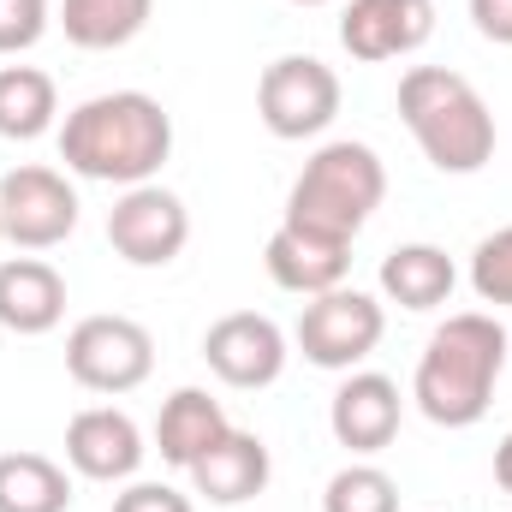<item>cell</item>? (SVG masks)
<instances>
[{"instance_id": "obj_1", "label": "cell", "mask_w": 512, "mask_h": 512, "mask_svg": "<svg viewBox=\"0 0 512 512\" xmlns=\"http://www.w3.org/2000/svg\"><path fill=\"white\" fill-rule=\"evenodd\" d=\"M173 155V114L143 90H108L66 114L60 161L96 185H149Z\"/></svg>"}, {"instance_id": "obj_2", "label": "cell", "mask_w": 512, "mask_h": 512, "mask_svg": "<svg viewBox=\"0 0 512 512\" xmlns=\"http://www.w3.org/2000/svg\"><path fill=\"white\" fill-rule=\"evenodd\" d=\"M501 370H507V328L489 310H459L429 334L411 376V399L429 423L471 429L489 417Z\"/></svg>"}, {"instance_id": "obj_3", "label": "cell", "mask_w": 512, "mask_h": 512, "mask_svg": "<svg viewBox=\"0 0 512 512\" xmlns=\"http://www.w3.org/2000/svg\"><path fill=\"white\" fill-rule=\"evenodd\" d=\"M399 120L435 173H483L495 161V114L465 72L411 66L399 78Z\"/></svg>"}, {"instance_id": "obj_4", "label": "cell", "mask_w": 512, "mask_h": 512, "mask_svg": "<svg viewBox=\"0 0 512 512\" xmlns=\"http://www.w3.org/2000/svg\"><path fill=\"white\" fill-rule=\"evenodd\" d=\"M382 197H387L382 155L370 143H358V137H334L292 179V191H286V227H304L316 239L352 245L370 227V215L382 209Z\"/></svg>"}, {"instance_id": "obj_5", "label": "cell", "mask_w": 512, "mask_h": 512, "mask_svg": "<svg viewBox=\"0 0 512 512\" xmlns=\"http://www.w3.org/2000/svg\"><path fill=\"white\" fill-rule=\"evenodd\" d=\"M340 114V78L334 66H322L316 54H280L274 66H262L256 78V120L280 143H304L322 137Z\"/></svg>"}, {"instance_id": "obj_6", "label": "cell", "mask_w": 512, "mask_h": 512, "mask_svg": "<svg viewBox=\"0 0 512 512\" xmlns=\"http://www.w3.org/2000/svg\"><path fill=\"white\" fill-rule=\"evenodd\" d=\"M387 334V310L358 292V286H334V292H316L298 316V352L304 364L316 370H358Z\"/></svg>"}, {"instance_id": "obj_7", "label": "cell", "mask_w": 512, "mask_h": 512, "mask_svg": "<svg viewBox=\"0 0 512 512\" xmlns=\"http://www.w3.org/2000/svg\"><path fill=\"white\" fill-rule=\"evenodd\" d=\"M155 370V334L131 316H84L66 334V376L84 393H131Z\"/></svg>"}, {"instance_id": "obj_8", "label": "cell", "mask_w": 512, "mask_h": 512, "mask_svg": "<svg viewBox=\"0 0 512 512\" xmlns=\"http://www.w3.org/2000/svg\"><path fill=\"white\" fill-rule=\"evenodd\" d=\"M0 233L18 251H54L78 233V191L54 167H12L0 179Z\"/></svg>"}, {"instance_id": "obj_9", "label": "cell", "mask_w": 512, "mask_h": 512, "mask_svg": "<svg viewBox=\"0 0 512 512\" xmlns=\"http://www.w3.org/2000/svg\"><path fill=\"white\" fill-rule=\"evenodd\" d=\"M108 245L131 268H167L173 256L191 245V209L179 191L167 185H131L120 191V203L108 209Z\"/></svg>"}, {"instance_id": "obj_10", "label": "cell", "mask_w": 512, "mask_h": 512, "mask_svg": "<svg viewBox=\"0 0 512 512\" xmlns=\"http://www.w3.org/2000/svg\"><path fill=\"white\" fill-rule=\"evenodd\" d=\"M203 358H209V370H215L227 387L256 393V387H274L280 376H286V358H292V352H286V334H280L274 316L233 310V316L209 322V334H203Z\"/></svg>"}, {"instance_id": "obj_11", "label": "cell", "mask_w": 512, "mask_h": 512, "mask_svg": "<svg viewBox=\"0 0 512 512\" xmlns=\"http://www.w3.org/2000/svg\"><path fill=\"white\" fill-rule=\"evenodd\" d=\"M435 36V0H346L340 48L364 66L405 60Z\"/></svg>"}, {"instance_id": "obj_12", "label": "cell", "mask_w": 512, "mask_h": 512, "mask_svg": "<svg viewBox=\"0 0 512 512\" xmlns=\"http://www.w3.org/2000/svg\"><path fill=\"white\" fill-rule=\"evenodd\" d=\"M143 429L120 405H90L66 423V465L90 483H131L143 471Z\"/></svg>"}, {"instance_id": "obj_13", "label": "cell", "mask_w": 512, "mask_h": 512, "mask_svg": "<svg viewBox=\"0 0 512 512\" xmlns=\"http://www.w3.org/2000/svg\"><path fill=\"white\" fill-rule=\"evenodd\" d=\"M399 417H405L399 382L382 370H346L340 393L328 399V429L346 453H382L399 435Z\"/></svg>"}, {"instance_id": "obj_14", "label": "cell", "mask_w": 512, "mask_h": 512, "mask_svg": "<svg viewBox=\"0 0 512 512\" xmlns=\"http://www.w3.org/2000/svg\"><path fill=\"white\" fill-rule=\"evenodd\" d=\"M185 477H191V489H197L209 507H245V501H256V495L268 489L274 459H268V441H262V435L227 429Z\"/></svg>"}, {"instance_id": "obj_15", "label": "cell", "mask_w": 512, "mask_h": 512, "mask_svg": "<svg viewBox=\"0 0 512 512\" xmlns=\"http://www.w3.org/2000/svg\"><path fill=\"white\" fill-rule=\"evenodd\" d=\"M262 268L280 292H298V298H316V292H334L346 286V268H352V245H334V239H316L304 227H274L268 245H262Z\"/></svg>"}, {"instance_id": "obj_16", "label": "cell", "mask_w": 512, "mask_h": 512, "mask_svg": "<svg viewBox=\"0 0 512 512\" xmlns=\"http://www.w3.org/2000/svg\"><path fill=\"white\" fill-rule=\"evenodd\" d=\"M66 322V280L42 256H6L0 262V328L6 334H54Z\"/></svg>"}, {"instance_id": "obj_17", "label": "cell", "mask_w": 512, "mask_h": 512, "mask_svg": "<svg viewBox=\"0 0 512 512\" xmlns=\"http://www.w3.org/2000/svg\"><path fill=\"white\" fill-rule=\"evenodd\" d=\"M227 429L233 423H227V411L209 387H179V393H167V405L155 417V447L173 471H191Z\"/></svg>"}, {"instance_id": "obj_18", "label": "cell", "mask_w": 512, "mask_h": 512, "mask_svg": "<svg viewBox=\"0 0 512 512\" xmlns=\"http://www.w3.org/2000/svg\"><path fill=\"white\" fill-rule=\"evenodd\" d=\"M453 286H459V268L441 245L417 239V245H393L382 256V292L399 310H435L453 298Z\"/></svg>"}, {"instance_id": "obj_19", "label": "cell", "mask_w": 512, "mask_h": 512, "mask_svg": "<svg viewBox=\"0 0 512 512\" xmlns=\"http://www.w3.org/2000/svg\"><path fill=\"white\" fill-rule=\"evenodd\" d=\"M155 0H60V30L84 54H114L143 36Z\"/></svg>"}, {"instance_id": "obj_20", "label": "cell", "mask_w": 512, "mask_h": 512, "mask_svg": "<svg viewBox=\"0 0 512 512\" xmlns=\"http://www.w3.org/2000/svg\"><path fill=\"white\" fill-rule=\"evenodd\" d=\"M60 114V90L42 66H0V137L36 143Z\"/></svg>"}, {"instance_id": "obj_21", "label": "cell", "mask_w": 512, "mask_h": 512, "mask_svg": "<svg viewBox=\"0 0 512 512\" xmlns=\"http://www.w3.org/2000/svg\"><path fill=\"white\" fill-rule=\"evenodd\" d=\"M72 477L48 453H0V512H66Z\"/></svg>"}, {"instance_id": "obj_22", "label": "cell", "mask_w": 512, "mask_h": 512, "mask_svg": "<svg viewBox=\"0 0 512 512\" xmlns=\"http://www.w3.org/2000/svg\"><path fill=\"white\" fill-rule=\"evenodd\" d=\"M322 512H399V483L382 465H346L328 477Z\"/></svg>"}, {"instance_id": "obj_23", "label": "cell", "mask_w": 512, "mask_h": 512, "mask_svg": "<svg viewBox=\"0 0 512 512\" xmlns=\"http://www.w3.org/2000/svg\"><path fill=\"white\" fill-rule=\"evenodd\" d=\"M471 292L483 304H512V227L489 233L471 251Z\"/></svg>"}, {"instance_id": "obj_24", "label": "cell", "mask_w": 512, "mask_h": 512, "mask_svg": "<svg viewBox=\"0 0 512 512\" xmlns=\"http://www.w3.org/2000/svg\"><path fill=\"white\" fill-rule=\"evenodd\" d=\"M54 6L48 0H0V54H24L48 36Z\"/></svg>"}, {"instance_id": "obj_25", "label": "cell", "mask_w": 512, "mask_h": 512, "mask_svg": "<svg viewBox=\"0 0 512 512\" xmlns=\"http://www.w3.org/2000/svg\"><path fill=\"white\" fill-rule=\"evenodd\" d=\"M114 512H197L191 495L167 489V483H131L126 495H114Z\"/></svg>"}, {"instance_id": "obj_26", "label": "cell", "mask_w": 512, "mask_h": 512, "mask_svg": "<svg viewBox=\"0 0 512 512\" xmlns=\"http://www.w3.org/2000/svg\"><path fill=\"white\" fill-rule=\"evenodd\" d=\"M471 24H477V36L512 48V0H471Z\"/></svg>"}, {"instance_id": "obj_27", "label": "cell", "mask_w": 512, "mask_h": 512, "mask_svg": "<svg viewBox=\"0 0 512 512\" xmlns=\"http://www.w3.org/2000/svg\"><path fill=\"white\" fill-rule=\"evenodd\" d=\"M495 483L512 495V429L501 435V447H495Z\"/></svg>"}, {"instance_id": "obj_28", "label": "cell", "mask_w": 512, "mask_h": 512, "mask_svg": "<svg viewBox=\"0 0 512 512\" xmlns=\"http://www.w3.org/2000/svg\"><path fill=\"white\" fill-rule=\"evenodd\" d=\"M292 6H328V0H292Z\"/></svg>"}, {"instance_id": "obj_29", "label": "cell", "mask_w": 512, "mask_h": 512, "mask_svg": "<svg viewBox=\"0 0 512 512\" xmlns=\"http://www.w3.org/2000/svg\"><path fill=\"white\" fill-rule=\"evenodd\" d=\"M0 239H6V233H0Z\"/></svg>"}]
</instances>
